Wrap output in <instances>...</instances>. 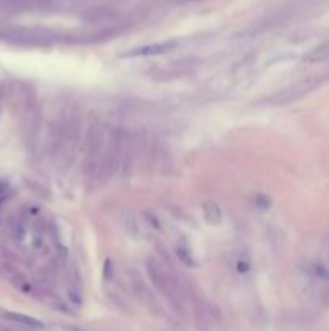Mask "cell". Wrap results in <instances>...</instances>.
<instances>
[{"label": "cell", "mask_w": 329, "mask_h": 331, "mask_svg": "<svg viewBox=\"0 0 329 331\" xmlns=\"http://www.w3.org/2000/svg\"><path fill=\"white\" fill-rule=\"evenodd\" d=\"M147 268H149V275L153 281V286H155L160 292L166 294V296H171L173 289H176V287H174V283L171 281V278L166 275V271L153 260H149Z\"/></svg>", "instance_id": "obj_1"}, {"label": "cell", "mask_w": 329, "mask_h": 331, "mask_svg": "<svg viewBox=\"0 0 329 331\" xmlns=\"http://www.w3.org/2000/svg\"><path fill=\"white\" fill-rule=\"evenodd\" d=\"M178 46V42L174 41H166V42H157V44H147L142 47L133 49L131 52H126L123 57H155V55H162V54H168L174 50Z\"/></svg>", "instance_id": "obj_2"}, {"label": "cell", "mask_w": 329, "mask_h": 331, "mask_svg": "<svg viewBox=\"0 0 329 331\" xmlns=\"http://www.w3.org/2000/svg\"><path fill=\"white\" fill-rule=\"evenodd\" d=\"M202 212H203V218L210 225H219L223 220V210L215 200H205L202 204Z\"/></svg>", "instance_id": "obj_3"}, {"label": "cell", "mask_w": 329, "mask_h": 331, "mask_svg": "<svg viewBox=\"0 0 329 331\" xmlns=\"http://www.w3.org/2000/svg\"><path fill=\"white\" fill-rule=\"evenodd\" d=\"M4 316L5 320H10V321H15V323H20V325L23 326H29V328H44V323L38 318H34V316H29V315H25V313H17V312H2L0 313Z\"/></svg>", "instance_id": "obj_4"}, {"label": "cell", "mask_w": 329, "mask_h": 331, "mask_svg": "<svg viewBox=\"0 0 329 331\" xmlns=\"http://www.w3.org/2000/svg\"><path fill=\"white\" fill-rule=\"evenodd\" d=\"M126 221H124V225H126V229L129 234H133L134 237H137L141 234V225H139V220L136 218L134 213H128L126 215Z\"/></svg>", "instance_id": "obj_5"}, {"label": "cell", "mask_w": 329, "mask_h": 331, "mask_svg": "<svg viewBox=\"0 0 329 331\" xmlns=\"http://www.w3.org/2000/svg\"><path fill=\"white\" fill-rule=\"evenodd\" d=\"M176 255L179 257V260L182 263H186L187 267H194V258H192V254L189 252L186 246H176Z\"/></svg>", "instance_id": "obj_6"}, {"label": "cell", "mask_w": 329, "mask_h": 331, "mask_svg": "<svg viewBox=\"0 0 329 331\" xmlns=\"http://www.w3.org/2000/svg\"><path fill=\"white\" fill-rule=\"evenodd\" d=\"M310 273L311 275H315L316 278H319V279H326V281H329V268L324 267V265L313 263L310 267Z\"/></svg>", "instance_id": "obj_7"}, {"label": "cell", "mask_w": 329, "mask_h": 331, "mask_svg": "<svg viewBox=\"0 0 329 331\" xmlns=\"http://www.w3.org/2000/svg\"><path fill=\"white\" fill-rule=\"evenodd\" d=\"M113 275H115V265L112 262V258H107L104 265V278L108 281V279L113 278Z\"/></svg>", "instance_id": "obj_8"}, {"label": "cell", "mask_w": 329, "mask_h": 331, "mask_svg": "<svg viewBox=\"0 0 329 331\" xmlns=\"http://www.w3.org/2000/svg\"><path fill=\"white\" fill-rule=\"evenodd\" d=\"M5 191H7V183H0V197L4 196Z\"/></svg>", "instance_id": "obj_9"}]
</instances>
